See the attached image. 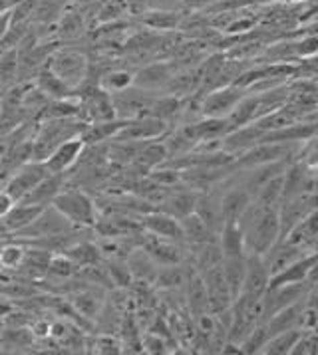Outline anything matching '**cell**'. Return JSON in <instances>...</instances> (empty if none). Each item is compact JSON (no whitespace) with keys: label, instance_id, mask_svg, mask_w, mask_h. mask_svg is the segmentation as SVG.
Wrapping results in <instances>:
<instances>
[{"label":"cell","instance_id":"f35d334b","mask_svg":"<svg viewBox=\"0 0 318 355\" xmlns=\"http://www.w3.org/2000/svg\"><path fill=\"white\" fill-rule=\"evenodd\" d=\"M90 347H96L94 349L96 354H124L122 340L116 338V334H101V331H96V338L90 341Z\"/></svg>","mask_w":318,"mask_h":355},{"label":"cell","instance_id":"8992f818","mask_svg":"<svg viewBox=\"0 0 318 355\" xmlns=\"http://www.w3.org/2000/svg\"><path fill=\"white\" fill-rule=\"evenodd\" d=\"M249 89L239 84H227L207 92V96L199 101L203 117H229L237 103L245 98Z\"/></svg>","mask_w":318,"mask_h":355},{"label":"cell","instance_id":"83f0119b","mask_svg":"<svg viewBox=\"0 0 318 355\" xmlns=\"http://www.w3.org/2000/svg\"><path fill=\"white\" fill-rule=\"evenodd\" d=\"M221 268L225 274V280L229 284L233 298H237L243 290L246 276V254L245 256H225L221 262Z\"/></svg>","mask_w":318,"mask_h":355},{"label":"cell","instance_id":"74e56055","mask_svg":"<svg viewBox=\"0 0 318 355\" xmlns=\"http://www.w3.org/2000/svg\"><path fill=\"white\" fill-rule=\"evenodd\" d=\"M267 340H269V331H267L265 322H260V324H257V326L253 327V329L246 334L245 340L241 341L243 355L260 354V349H262V345L267 343Z\"/></svg>","mask_w":318,"mask_h":355},{"label":"cell","instance_id":"2e32d148","mask_svg":"<svg viewBox=\"0 0 318 355\" xmlns=\"http://www.w3.org/2000/svg\"><path fill=\"white\" fill-rule=\"evenodd\" d=\"M197 199H199V191H195V189L181 183V185L169 189V193L165 195V199H163V202L159 205L158 209L181 220L187 214L195 213Z\"/></svg>","mask_w":318,"mask_h":355},{"label":"cell","instance_id":"4dcf8cb0","mask_svg":"<svg viewBox=\"0 0 318 355\" xmlns=\"http://www.w3.org/2000/svg\"><path fill=\"white\" fill-rule=\"evenodd\" d=\"M189 276V264H174V266H159L156 284L165 292H179L185 288Z\"/></svg>","mask_w":318,"mask_h":355},{"label":"cell","instance_id":"d6986e66","mask_svg":"<svg viewBox=\"0 0 318 355\" xmlns=\"http://www.w3.org/2000/svg\"><path fill=\"white\" fill-rule=\"evenodd\" d=\"M195 213L201 216V220L209 227V230L215 236H219L221 228L225 225V214H223L221 199H219V193L215 189L199 193V199H197V205H195Z\"/></svg>","mask_w":318,"mask_h":355},{"label":"cell","instance_id":"ee69618b","mask_svg":"<svg viewBox=\"0 0 318 355\" xmlns=\"http://www.w3.org/2000/svg\"><path fill=\"white\" fill-rule=\"evenodd\" d=\"M278 2H283V4H308L310 0H278Z\"/></svg>","mask_w":318,"mask_h":355},{"label":"cell","instance_id":"484cf974","mask_svg":"<svg viewBox=\"0 0 318 355\" xmlns=\"http://www.w3.org/2000/svg\"><path fill=\"white\" fill-rule=\"evenodd\" d=\"M223 256H245V232L239 220H225L217 236Z\"/></svg>","mask_w":318,"mask_h":355},{"label":"cell","instance_id":"e0dca14e","mask_svg":"<svg viewBox=\"0 0 318 355\" xmlns=\"http://www.w3.org/2000/svg\"><path fill=\"white\" fill-rule=\"evenodd\" d=\"M229 181H231V175H229ZM217 193L219 199H221V209H223V214H225V220H239L249 209V205L253 202V195L246 191L245 187L237 185L233 181L231 187L217 191Z\"/></svg>","mask_w":318,"mask_h":355},{"label":"cell","instance_id":"44dd1931","mask_svg":"<svg viewBox=\"0 0 318 355\" xmlns=\"http://www.w3.org/2000/svg\"><path fill=\"white\" fill-rule=\"evenodd\" d=\"M34 85L42 92L48 100H66V98H78V89H74L66 84L64 80H60L54 71L48 66H44L36 71L34 76Z\"/></svg>","mask_w":318,"mask_h":355},{"label":"cell","instance_id":"52a82bcc","mask_svg":"<svg viewBox=\"0 0 318 355\" xmlns=\"http://www.w3.org/2000/svg\"><path fill=\"white\" fill-rule=\"evenodd\" d=\"M48 175H50V173L44 167L42 161H28V163H24L22 167H18V169L4 181L2 189L18 202V200L24 199L32 189H36V187L40 185Z\"/></svg>","mask_w":318,"mask_h":355},{"label":"cell","instance_id":"7bdbcfd3","mask_svg":"<svg viewBox=\"0 0 318 355\" xmlns=\"http://www.w3.org/2000/svg\"><path fill=\"white\" fill-rule=\"evenodd\" d=\"M15 202L16 200L12 199V197H10V195H8V193L2 189V187H0V218H2L4 214L8 213V211L15 207Z\"/></svg>","mask_w":318,"mask_h":355},{"label":"cell","instance_id":"7402d4cb","mask_svg":"<svg viewBox=\"0 0 318 355\" xmlns=\"http://www.w3.org/2000/svg\"><path fill=\"white\" fill-rule=\"evenodd\" d=\"M128 266L133 274V282H142V284H156L159 266L158 262L151 256L145 252L142 246H135L128 254Z\"/></svg>","mask_w":318,"mask_h":355},{"label":"cell","instance_id":"ffe728a7","mask_svg":"<svg viewBox=\"0 0 318 355\" xmlns=\"http://www.w3.org/2000/svg\"><path fill=\"white\" fill-rule=\"evenodd\" d=\"M183 294H185V304H187L189 313L193 318L209 313V300H207V290H205L201 272L195 270L191 266V262H189V276L185 288H183Z\"/></svg>","mask_w":318,"mask_h":355},{"label":"cell","instance_id":"4316f807","mask_svg":"<svg viewBox=\"0 0 318 355\" xmlns=\"http://www.w3.org/2000/svg\"><path fill=\"white\" fill-rule=\"evenodd\" d=\"M50 256L52 254L48 250H44V248L26 244V256H24V262L18 268V272L30 282H38V280H42L44 276H46Z\"/></svg>","mask_w":318,"mask_h":355},{"label":"cell","instance_id":"603a6c76","mask_svg":"<svg viewBox=\"0 0 318 355\" xmlns=\"http://www.w3.org/2000/svg\"><path fill=\"white\" fill-rule=\"evenodd\" d=\"M304 302H306V296L303 300H299V302L287 306V308L278 310L276 313H273L269 320H265L269 338L275 336V334H281V331H287V329H294V327L301 329V315H303Z\"/></svg>","mask_w":318,"mask_h":355},{"label":"cell","instance_id":"b9f144b4","mask_svg":"<svg viewBox=\"0 0 318 355\" xmlns=\"http://www.w3.org/2000/svg\"><path fill=\"white\" fill-rule=\"evenodd\" d=\"M60 32L62 34H68V38L76 36L78 32H82V20L78 15H68L64 18L62 26H60Z\"/></svg>","mask_w":318,"mask_h":355},{"label":"cell","instance_id":"8d00e7d4","mask_svg":"<svg viewBox=\"0 0 318 355\" xmlns=\"http://www.w3.org/2000/svg\"><path fill=\"white\" fill-rule=\"evenodd\" d=\"M106 268H108V274L112 278L114 290L116 288L130 290L133 286V274H131L126 258H106Z\"/></svg>","mask_w":318,"mask_h":355},{"label":"cell","instance_id":"9a60e30c","mask_svg":"<svg viewBox=\"0 0 318 355\" xmlns=\"http://www.w3.org/2000/svg\"><path fill=\"white\" fill-rule=\"evenodd\" d=\"M271 284V270L267 266L265 256L246 254V276L241 294L251 298H262Z\"/></svg>","mask_w":318,"mask_h":355},{"label":"cell","instance_id":"d590c367","mask_svg":"<svg viewBox=\"0 0 318 355\" xmlns=\"http://www.w3.org/2000/svg\"><path fill=\"white\" fill-rule=\"evenodd\" d=\"M98 85L110 94L124 92L133 85V71L126 70V68H112V70L103 71L98 78Z\"/></svg>","mask_w":318,"mask_h":355},{"label":"cell","instance_id":"d4e9b609","mask_svg":"<svg viewBox=\"0 0 318 355\" xmlns=\"http://www.w3.org/2000/svg\"><path fill=\"white\" fill-rule=\"evenodd\" d=\"M66 179H68V175H48L40 185L30 191L28 195L22 199V202L50 207L56 199V195L66 187Z\"/></svg>","mask_w":318,"mask_h":355},{"label":"cell","instance_id":"ba28073f","mask_svg":"<svg viewBox=\"0 0 318 355\" xmlns=\"http://www.w3.org/2000/svg\"><path fill=\"white\" fill-rule=\"evenodd\" d=\"M167 131H169L167 121L153 117V115H142V117H135V119H128L126 125L119 129L116 139L117 141L145 143L153 141V139H163L167 135Z\"/></svg>","mask_w":318,"mask_h":355},{"label":"cell","instance_id":"5bb4252c","mask_svg":"<svg viewBox=\"0 0 318 355\" xmlns=\"http://www.w3.org/2000/svg\"><path fill=\"white\" fill-rule=\"evenodd\" d=\"M142 228L145 232L159 236V239L185 242L183 241V230H181V220L167 214L165 211H159V209L142 214Z\"/></svg>","mask_w":318,"mask_h":355},{"label":"cell","instance_id":"f6af8a7d","mask_svg":"<svg viewBox=\"0 0 318 355\" xmlns=\"http://www.w3.org/2000/svg\"><path fill=\"white\" fill-rule=\"evenodd\" d=\"M317 334H318V329H317Z\"/></svg>","mask_w":318,"mask_h":355},{"label":"cell","instance_id":"9c48e42d","mask_svg":"<svg viewBox=\"0 0 318 355\" xmlns=\"http://www.w3.org/2000/svg\"><path fill=\"white\" fill-rule=\"evenodd\" d=\"M201 276L203 282H205V290H207V300H209V313L219 315V313L229 312L235 298H233L229 284L225 280L221 264L205 270Z\"/></svg>","mask_w":318,"mask_h":355},{"label":"cell","instance_id":"f1b7e54d","mask_svg":"<svg viewBox=\"0 0 318 355\" xmlns=\"http://www.w3.org/2000/svg\"><path fill=\"white\" fill-rule=\"evenodd\" d=\"M64 252L72 258L78 268H86V266H92V264H100V262H103V254H101L100 244L94 241H86V239L76 241L72 246H68Z\"/></svg>","mask_w":318,"mask_h":355},{"label":"cell","instance_id":"cb8c5ba5","mask_svg":"<svg viewBox=\"0 0 318 355\" xmlns=\"http://www.w3.org/2000/svg\"><path fill=\"white\" fill-rule=\"evenodd\" d=\"M318 260V252L301 256L296 262H292L285 270H281L271 278L269 286H283V284H296V282H308V274L315 268Z\"/></svg>","mask_w":318,"mask_h":355},{"label":"cell","instance_id":"6da1fadb","mask_svg":"<svg viewBox=\"0 0 318 355\" xmlns=\"http://www.w3.org/2000/svg\"><path fill=\"white\" fill-rule=\"evenodd\" d=\"M239 223L245 232L246 254L265 256L281 239L278 209H267L253 200L245 214L239 218Z\"/></svg>","mask_w":318,"mask_h":355},{"label":"cell","instance_id":"4fadbf2b","mask_svg":"<svg viewBox=\"0 0 318 355\" xmlns=\"http://www.w3.org/2000/svg\"><path fill=\"white\" fill-rule=\"evenodd\" d=\"M179 70L181 68L175 62H151L133 71V85L151 92H163Z\"/></svg>","mask_w":318,"mask_h":355},{"label":"cell","instance_id":"f546056e","mask_svg":"<svg viewBox=\"0 0 318 355\" xmlns=\"http://www.w3.org/2000/svg\"><path fill=\"white\" fill-rule=\"evenodd\" d=\"M181 230H183V241L187 244V248H193L197 244H203V242L217 239L209 230V227L203 223L201 216L197 213H191L185 218H181Z\"/></svg>","mask_w":318,"mask_h":355},{"label":"cell","instance_id":"1f68e13d","mask_svg":"<svg viewBox=\"0 0 318 355\" xmlns=\"http://www.w3.org/2000/svg\"><path fill=\"white\" fill-rule=\"evenodd\" d=\"M24 256H26V242L15 239V236H8L0 246V268L8 272H18V268L24 262Z\"/></svg>","mask_w":318,"mask_h":355},{"label":"cell","instance_id":"60d3db41","mask_svg":"<svg viewBox=\"0 0 318 355\" xmlns=\"http://www.w3.org/2000/svg\"><path fill=\"white\" fill-rule=\"evenodd\" d=\"M294 56L315 58L318 56V34H306L294 42Z\"/></svg>","mask_w":318,"mask_h":355},{"label":"cell","instance_id":"30bf717a","mask_svg":"<svg viewBox=\"0 0 318 355\" xmlns=\"http://www.w3.org/2000/svg\"><path fill=\"white\" fill-rule=\"evenodd\" d=\"M308 282H296V284H283V286H269V290L262 296V313L265 320H269L273 313L287 308L290 304L303 300L308 294Z\"/></svg>","mask_w":318,"mask_h":355},{"label":"cell","instance_id":"5b68a950","mask_svg":"<svg viewBox=\"0 0 318 355\" xmlns=\"http://www.w3.org/2000/svg\"><path fill=\"white\" fill-rule=\"evenodd\" d=\"M159 94L161 92H151V89L137 87V85H131L124 92L112 94L116 117L117 119H135V117L147 115Z\"/></svg>","mask_w":318,"mask_h":355},{"label":"cell","instance_id":"277c9868","mask_svg":"<svg viewBox=\"0 0 318 355\" xmlns=\"http://www.w3.org/2000/svg\"><path fill=\"white\" fill-rule=\"evenodd\" d=\"M76 230L72 223L60 213L54 205L46 207L42 213L38 214L28 227L22 228L15 239L20 241H36V239H44V236H56V234H64V232H72Z\"/></svg>","mask_w":318,"mask_h":355},{"label":"cell","instance_id":"ac0fdd59","mask_svg":"<svg viewBox=\"0 0 318 355\" xmlns=\"http://www.w3.org/2000/svg\"><path fill=\"white\" fill-rule=\"evenodd\" d=\"M44 209H46V207L30 205V202L18 200V202H15V207L0 218V228H2V232H4L6 236H15V234H18L22 228L28 227L30 223H32L38 214L42 213Z\"/></svg>","mask_w":318,"mask_h":355},{"label":"cell","instance_id":"8fae6325","mask_svg":"<svg viewBox=\"0 0 318 355\" xmlns=\"http://www.w3.org/2000/svg\"><path fill=\"white\" fill-rule=\"evenodd\" d=\"M108 292L110 290L100 288V286L86 284L84 288L68 294L66 298L72 304V308L76 312L94 324L98 320V315L101 313V310H103L106 302H108Z\"/></svg>","mask_w":318,"mask_h":355},{"label":"cell","instance_id":"d6a6232c","mask_svg":"<svg viewBox=\"0 0 318 355\" xmlns=\"http://www.w3.org/2000/svg\"><path fill=\"white\" fill-rule=\"evenodd\" d=\"M142 24L147 26L149 30H156V32H171V30L179 28L181 26V16L174 12V10H145L142 15Z\"/></svg>","mask_w":318,"mask_h":355},{"label":"cell","instance_id":"7a4b0ae2","mask_svg":"<svg viewBox=\"0 0 318 355\" xmlns=\"http://www.w3.org/2000/svg\"><path fill=\"white\" fill-rule=\"evenodd\" d=\"M60 213L64 214L76 228H87L94 230L98 223V205L96 200L87 195L84 189H68L64 187L56 195V199L52 202Z\"/></svg>","mask_w":318,"mask_h":355},{"label":"cell","instance_id":"ab89813d","mask_svg":"<svg viewBox=\"0 0 318 355\" xmlns=\"http://www.w3.org/2000/svg\"><path fill=\"white\" fill-rule=\"evenodd\" d=\"M290 355H318V334L317 331H303L296 340Z\"/></svg>","mask_w":318,"mask_h":355},{"label":"cell","instance_id":"7c38bea8","mask_svg":"<svg viewBox=\"0 0 318 355\" xmlns=\"http://www.w3.org/2000/svg\"><path fill=\"white\" fill-rule=\"evenodd\" d=\"M86 149V143L82 139V135H76L68 141L60 143L58 147L48 155L46 161H42L44 167L48 169L50 175H68L66 171H70L80 161V157Z\"/></svg>","mask_w":318,"mask_h":355},{"label":"cell","instance_id":"3957f363","mask_svg":"<svg viewBox=\"0 0 318 355\" xmlns=\"http://www.w3.org/2000/svg\"><path fill=\"white\" fill-rule=\"evenodd\" d=\"M46 66L54 71L60 80H64L74 89H80L87 82V78H90V62H87V58L82 52L72 50V48L54 50L50 54V58H48Z\"/></svg>","mask_w":318,"mask_h":355},{"label":"cell","instance_id":"836d02e7","mask_svg":"<svg viewBox=\"0 0 318 355\" xmlns=\"http://www.w3.org/2000/svg\"><path fill=\"white\" fill-rule=\"evenodd\" d=\"M78 266L70 256L66 252H56V254L50 256V262H48V270L44 280H52V282H62V280H70L78 274Z\"/></svg>","mask_w":318,"mask_h":355},{"label":"cell","instance_id":"e575fe53","mask_svg":"<svg viewBox=\"0 0 318 355\" xmlns=\"http://www.w3.org/2000/svg\"><path fill=\"white\" fill-rule=\"evenodd\" d=\"M301 338V329L294 327V329H287V331H281V334H275L271 336L267 343L262 345L260 354L265 355H290L292 354V347L296 340Z\"/></svg>","mask_w":318,"mask_h":355}]
</instances>
